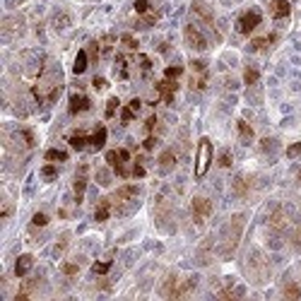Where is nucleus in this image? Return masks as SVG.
Instances as JSON below:
<instances>
[{"instance_id":"f257e3e1","label":"nucleus","mask_w":301,"mask_h":301,"mask_svg":"<svg viewBox=\"0 0 301 301\" xmlns=\"http://www.w3.org/2000/svg\"><path fill=\"white\" fill-rule=\"evenodd\" d=\"M210 164H212V142L207 137H202L198 142V154H195V176L202 178L207 174Z\"/></svg>"},{"instance_id":"f03ea898","label":"nucleus","mask_w":301,"mask_h":301,"mask_svg":"<svg viewBox=\"0 0 301 301\" xmlns=\"http://www.w3.org/2000/svg\"><path fill=\"white\" fill-rule=\"evenodd\" d=\"M106 162H109V166L118 174V176H130L133 171H128V162H130V152L128 150H111V152H106Z\"/></svg>"},{"instance_id":"7ed1b4c3","label":"nucleus","mask_w":301,"mask_h":301,"mask_svg":"<svg viewBox=\"0 0 301 301\" xmlns=\"http://www.w3.org/2000/svg\"><path fill=\"white\" fill-rule=\"evenodd\" d=\"M210 215H212V202L207 198H195L193 200V222L200 226V224H205V219Z\"/></svg>"},{"instance_id":"20e7f679","label":"nucleus","mask_w":301,"mask_h":301,"mask_svg":"<svg viewBox=\"0 0 301 301\" xmlns=\"http://www.w3.org/2000/svg\"><path fill=\"white\" fill-rule=\"evenodd\" d=\"M260 22H263L260 10H255V7H253V10H246V12L239 17V31H241V34H251Z\"/></svg>"},{"instance_id":"39448f33","label":"nucleus","mask_w":301,"mask_h":301,"mask_svg":"<svg viewBox=\"0 0 301 301\" xmlns=\"http://www.w3.org/2000/svg\"><path fill=\"white\" fill-rule=\"evenodd\" d=\"M183 36H186V44L191 46L193 51H205V49H207V39L202 36V31L198 27L188 25V27L183 29Z\"/></svg>"},{"instance_id":"423d86ee","label":"nucleus","mask_w":301,"mask_h":301,"mask_svg":"<svg viewBox=\"0 0 301 301\" xmlns=\"http://www.w3.org/2000/svg\"><path fill=\"white\" fill-rule=\"evenodd\" d=\"M241 226H244V217L241 215H236V217L231 219V231H229V239H226V246H224V253H231L236 244H239V236H241Z\"/></svg>"},{"instance_id":"0eeeda50","label":"nucleus","mask_w":301,"mask_h":301,"mask_svg":"<svg viewBox=\"0 0 301 301\" xmlns=\"http://www.w3.org/2000/svg\"><path fill=\"white\" fill-rule=\"evenodd\" d=\"M137 195H140V188H137V186H121V188L116 191V195H113V200H116L118 205H133Z\"/></svg>"},{"instance_id":"6e6552de","label":"nucleus","mask_w":301,"mask_h":301,"mask_svg":"<svg viewBox=\"0 0 301 301\" xmlns=\"http://www.w3.org/2000/svg\"><path fill=\"white\" fill-rule=\"evenodd\" d=\"M73 191H75V200H77V202H82L84 191H87V164H80V169H77V176H75Z\"/></svg>"},{"instance_id":"1a4fd4ad","label":"nucleus","mask_w":301,"mask_h":301,"mask_svg":"<svg viewBox=\"0 0 301 301\" xmlns=\"http://www.w3.org/2000/svg\"><path fill=\"white\" fill-rule=\"evenodd\" d=\"M176 89H178V84L176 80H162V82H157V92H159V97L164 99V104H174V94H176Z\"/></svg>"},{"instance_id":"9d476101","label":"nucleus","mask_w":301,"mask_h":301,"mask_svg":"<svg viewBox=\"0 0 301 301\" xmlns=\"http://www.w3.org/2000/svg\"><path fill=\"white\" fill-rule=\"evenodd\" d=\"M193 12H195L202 22H207V25L215 22V12H212V7H210L205 0H195V2H193Z\"/></svg>"},{"instance_id":"9b49d317","label":"nucleus","mask_w":301,"mask_h":301,"mask_svg":"<svg viewBox=\"0 0 301 301\" xmlns=\"http://www.w3.org/2000/svg\"><path fill=\"white\" fill-rule=\"evenodd\" d=\"M89 106H92V101H89L84 94H73V97H70V113H73V116L89 111Z\"/></svg>"},{"instance_id":"f8f14e48","label":"nucleus","mask_w":301,"mask_h":301,"mask_svg":"<svg viewBox=\"0 0 301 301\" xmlns=\"http://www.w3.org/2000/svg\"><path fill=\"white\" fill-rule=\"evenodd\" d=\"M270 12H273V17L282 20L292 12V5H289V0H270Z\"/></svg>"},{"instance_id":"ddd939ff","label":"nucleus","mask_w":301,"mask_h":301,"mask_svg":"<svg viewBox=\"0 0 301 301\" xmlns=\"http://www.w3.org/2000/svg\"><path fill=\"white\" fill-rule=\"evenodd\" d=\"M104 145H106V128H104V125H97V130L89 137V147H92L94 152H99Z\"/></svg>"},{"instance_id":"4468645a","label":"nucleus","mask_w":301,"mask_h":301,"mask_svg":"<svg viewBox=\"0 0 301 301\" xmlns=\"http://www.w3.org/2000/svg\"><path fill=\"white\" fill-rule=\"evenodd\" d=\"M31 265H34V258H31L29 253L20 255V258H17V263H15V275H17V277H25V275L31 270Z\"/></svg>"},{"instance_id":"2eb2a0df","label":"nucleus","mask_w":301,"mask_h":301,"mask_svg":"<svg viewBox=\"0 0 301 301\" xmlns=\"http://www.w3.org/2000/svg\"><path fill=\"white\" fill-rule=\"evenodd\" d=\"M109 217H111V200L104 198V200H99V205H97V210H94V219H97V222H106Z\"/></svg>"},{"instance_id":"dca6fc26","label":"nucleus","mask_w":301,"mask_h":301,"mask_svg":"<svg viewBox=\"0 0 301 301\" xmlns=\"http://www.w3.org/2000/svg\"><path fill=\"white\" fill-rule=\"evenodd\" d=\"M174 166H176V154H174L171 150L162 152V157H159V171H162V174H169Z\"/></svg>"},{"instance_id":"f3484780","label":"nucleus","mask_w":301,"mask_h":301,"mask_svg":"<svg viewBox=\"0 0 301 301\" xmlns=\"http://www.w3.org/2000/svg\"><path fill=\"white\" fill-rule=\"evenodd\" d=\"M87 63H89V53H87V51H77V55H75V65H73V73H75V75H82L84 70H87Z\"/></svg>"},{"instance_id":"a211bd4d","label":"nucleus","mask_w":301,"mask_h":301,"mask_svg":"<svg viewBox=\"0 0 301 301\" xmlns=\"http://www.w3.org/2000/svg\"><path fill=\"white\" fill-rule=\"evenodd\" d=\"M270 44H275V34H268V36H260V39H253L251 41V51H265Z\"/></svg>"},{"instance_id":"6ab92c4d","label":"nucleus","mask_w":301,"mask_h":301,"mask_svg":"<svg viewBox=\"0 0 301 301\" xmlns=\"http://www.w3.org/2000/svg\"><path fill=\"white\" fill-rule=\"evenodd\" d=\"M116 77L118 80H128V60H125L123 53L116 55Z\"/></svg>"},{"instance_id":"aec40b11","label":"nucleus","mask_w":301,"mask_h":301,"mask_svg":"<svg viewBox=\"0 0 301 301\" xmlns=\"http://www.w3.org/2000/svg\"><path fill=\"white\" fill-rule=\"evenodd\" d=\"M89 145V137L84 135V133H75V135H70V147L73 150H84Z\"/></svg>"},{"instance_id":"412c9836","label":"nucleus","mask_w":301,"mask_h":301,"mask_svg":"<svg viewBox=\"0 0 301 301\" xmlns=\"http://www.w3.org/2000/svg\"><path fill=\"white\" fill-rule=\"evenodd\" d=\"M236 128H239V135H241V140L248 145V142L253 140V128L248 125L246 121H239V123H236Z\"/></svg>"},{"instance_id":"4be33fe9","label":"nucleus","mask_w":301,"mask_h":301,"mask_svg":"<svg viewBox=\"0 0 301 301\" xmlns=\"http://www.w3.org/2000/svg\"><path fill=\"white\" fill-rule=\"evenodd\" d=\"M65 159H68V154L63 150H49L46 152V162H65Z\"/></svg>"},{"instance_id":"5701e85b","label":"nucleus","mask_w":301,"mask_h":301,"mask_svg":"<svg viewBox=\"0 0 301 301\" xmlns=\"http://www.w3.org/2000/svg\"><path fill=\"white\" fill-rule=\"evenodd\" d=\"M258 77H260L258 68L248 65V68H246V73H244V80H246V84H255V82H258Z\"/></svg>"},{"instance_id":"b1692460","label":"nucleus","mask_w":301,"mask_h":301,"mask_svg":"<svg viewBox=\"0 0 301 301\" xmlns=\"http://www.w3.org/2000/svg\"><path fill=\"white\" fill-rule=\"evenodd\" d=\"M181 73H183V68L181 65H169L164 70V77L166 80H178L181 77Z\"/></svg>"},{"instance_id":"393cba45","label":"nucleus","mask_w":301,"mask_h":301,"mask_svg":"<svg viewBox=\"0 0 301 301\" xmlns=\"http://www.w3.org/2000/svg\"><path fill=\"white\" fill-rule=\"evenodd\" d=\"M284 297H287V299H301V289L294 282H289V284L284 287Z\"/></svg>"},{"instance_id":"a878e982","label":"nucleus","mask_w":301,"mask_h":301,"mask_svg":"<svg viewBox=\"0 0 301 301\" xmlns=\"http://www.w3.org/2000/svg\"><path fill=\"white\" fill-rule=\"evenodd\" d=\"M191 70H193V75H207V63L205 60H193Z\"/></svg>"},{"instance_id":"bb28decb","label":"nucleus","mask_w":301,"mask_h":301,"mask_svg":"<svg viewBox=\"0 0 301 301\" xmlns=\"http://www.w3.org/2000/svg\"><path fill=\"white\" fill-rule=\"evenodd\" d=\"M111 270V260H104V263H94L92 265V273L94 275H106Z\"/></svg>"},{"instance_id":"cd10ccee","label":"nucleus","mask_w":301,"mask_h":301,"mask_svg":"<svg viewBox=\"0 0 301 301\" xmlns=\"http://www.w3.org/2000/svg\"><path fill=\"white\" fill-rule=\"evenodd\" d=\"M246 191H248L246 178H244V176H239V178L234 181V193H236V195H246Z\"/></svg>"},{"instance_id":"c85d7f7f","label":"nucleus","mask_w":301,"mask_h":301,"mask_svg":"<svg viewBox=\"0 0 301 301\" xmlns=\"http://www.w3.org/2000/svg\"><path fill=\"white\" fill-rule=\"evenodd\" d=\"M118 106H121V101L116 97H111L109 101H106V118H113V113L118 111Z\"/></svg>"},{"instance_id":"c756f323","label":"nucleus","mask_w":301,"mask_h":301,"mask_svg":"<svg viewBox=\"0 0 301 301\" xmlns=\"http://www.w3.org/2000/svg\"><path fill=\"white\" fill-rule=\"evenodd\" d=\"M41 176H44L46 181H53L55 176H58V169H55L53 164H46L44 169H41Z\"/></svg>"},{"instance_id":"7c9ffc66","label":"nucleus","mask_w":301,"mask_h":301,"mask_svg":"<svg viewBox=\"0 0 301 301\" xmlns=\"http://www.w3.org/2000/svg\"><path fill=\"white\" fill-rule=\"evenodd\" d=\"M135 113H137V111L133 109V106H130V104H128V106H125V109L121 111V121H123V123H130V121H133V118H135Z\"/></svg>"},{"instance_id":"2f4dec72","label":"nucleus","mask_w":301,"mask_h":301,"mask_svg":"<svg viewBox=\"0 0 301 301\" xmlns=\"http://www.w3.org/2000/svg\"><path fill=\"white\" fill-rule=\"evenodd\" d=\"M121 44L128 49V51H137V41L130 36V34H125V36H121Z\"/></svg>"},{"instance_id":"473e14b6","label":"nucleus","mask_w":301,"mask_h":301,"mask_svg":"<svg viewBox=\"0 0 301 301\" xmlns=\"http://www.w3.org/2000/svg\"><path fill=\"white\" fill-rule=\"evenodd\" d=\"M287 157H289V159L301 157V142H294V145H289V147H287Z\"/></svg>"},{"instance_id":"72a5a7b5","label":"nucleus","mask_w":301,"mask_h":301,"mask_svg":"<svg viewBox=\"0 0 301 301\" xmlns=\"http://www.w3.org/2000/svg\"><path fill=\"white\" fill-rule=\"evenodd\" d=\"M135 12L137 15H147L150 12V0H135Z\"/></svg>"},{"instance_id":"f704fd0d","label":"nucleus","mask_w":301,"mask_h":301,"mask_svg":"<svg viewBox=\"0 0 301 301\" xmlns=\"http://www.w3.org/2000/svg\"><path fill=\"white\" fill-rule=\"evenodd\" d=\"M31 224H34V226H46V224H49V217H46L44 212H36V215L31 217Z\"/></svg>"},{"instance_id":"c9c22d12","label":"nucleus","mask_w":301,"mask_h":301,"mask_svg":"<svg viewBox=\"0 0 301 301\" xmlns=\"http://www.w3.org/2000/svg\"><path fill=\"white\" fill-rule=\"evenodd\" d=\"M219 166H224V169L231 166V152H229V150H224V152L219 154Z\"/></svg>"},{"instance_id":"e433bc0d","label":"nucleus","mask_w":301,"mask_h":301,"mask_svg":"<svg viewBox=\"0 0 301 301\" xmlns=\"http://www.w3.org/2000/svg\"><path fill=\"white\" fill-rule=\"evenodd\" d=\"M275 147H277L275 140H263V142H260V150H263V152H273Z\"/></svg>"},{"instance_id":"4c0bfd02","label":"nucleus","mask_w":301,"mask_h":301,"mask_svg":"<svg viewBox=\"0 0 301 301\" xmlns=\"http://www.w3.org/2000/svg\"><path fill=\"white\" fill-rule=\"evenodd\" d=\"M89 58H92V60H97V58H99V44H97V41H92V44H89Z\"/></svg>"},{"instance_id":"58836bf2","label":"nucleus","mask_w":301,"mask_h":301,"mask_svg":"<svg viewBox=\"0 0 301 301\" xmlns=\"http://www.w3.org/2000/svg\"><path fill=\"white\" fill-rule=\"evenodd\" d=\"M154 125H157V116H150V118L145 121V130H147V133H152V130H154Z\"/></svg>"},{"instance_id":"ea45409f","label":"nucleus","mask_w":301,"mask_h":301,"mask_svg":"<svg viewBox=\"0 0 301 301\" xmlns=\"http://www.w3.org/2000/svg\"><path fill=\"white\" fill-rule=\"evenodd\" d=\"M140 65H142V73H145V75H147V73H150V68H152L147 55H140Z\"/></svg>"},{"instance_id":"a19ab883","label":"nucleus","mask_w":301,"mask_h":301,"mask_svg":"<svg viewBox=\"0 0 301 301\" xmlns=\"http://www.w3.org/2000/svg\"><path fill=\"white\" fill-rule=\"evenodd\" d=\"M154 145H157V137H147V140H145V142H142V147H145V150H147V152H150V150H154Z\"/></svg>"},{"instance_id":"79ce46f5","label":"nucleus","mask_w":301,"mask_h":301,"mask_svg":"<svg viewBox=\"0 0 301 301\" xmlns=\"http://www.w3.org/2000/svg\"><path fill=\"white\" fill-rule=\"evenodd\" d=\"M133 176H135V178H142V176H145V166L140 164V162L133 166Z\"/></svg>"},{"instance_id":"37998d69","label":"nucleus","mask_w":301,"mask_h":301,"mask_svg":"<svg viewBox=\"0 0 301 301\" xmlns=\"http://www.w3.org/2000/svg\"><path fill=\"white\" fill-rule=\"evenodd\" d=\"M63 273L65 275H75L77 273V265H75V263H65V265H63Z\"/></svg>"},{"instance_id":"c03bdc74","label":"nucleus","mask_w":301,"mask_h":301,"mask_svg":"<svg viewBox=\"0 0 301 301\" xmlns=\"http://www.w3.org/2000/svg\"><path fill=\"white\" fill-rule=\"evenodd\" d=\"M97 178H99V183H101V186H109V171H99V174H97Z\"/></svg>"},{"instance_id":"a18cd8bd","label":"nucleus","mask_w":301,"mask_h":301,"mask_svg":"<svg viewBox=\"0 0 301 301\" xmlns=\"http://www.w3.org/2000/svg\"><path fill=\"white\" fill-rule=\"evenodd\" d=\"M94 89H106V80L104 77H94Z\"/></svg>"},{"instance_id":"49530a36","label":"nucleus","mask_w":301,"mask_h":301,"mask_svg":"<svg viewBox=\"0 0 301 301\" xmlns=\"http://www.w3.org/2000/svg\"><path fill=\"white\" fill-rule=\"evenodd\" d=\"M111 44H113V36H106L104 39V53H111Z\"/></svg>"},{"instance_id":"de8ad7c7","label":"nucleus","mask_w":301,"mask_h":301,"mask_svg":"<svg viewBox=\"0 0 301 301\" xmlns=\"http://www.w3.org/2000/svg\"><path fill=\"white\" fill-rule=\"evenodd\" d=\"M130 106H133V109H135V111H140V106H142V101H140V99H133V101H130Z\"/></svg>"},{"instance_id":"09e8293b","label":"nucleus","mask_w":301,"mask_h":301,"mask_svg":"<svg viewBox=\"0 0 301 301\" xmlns=\"http://www.w3.org/2000/svg\"><path fill=\"white\" fill-rule=\"evenodd\" d=\"M299 181H301V174H299Z\"/></svg>"}]
</instances>
